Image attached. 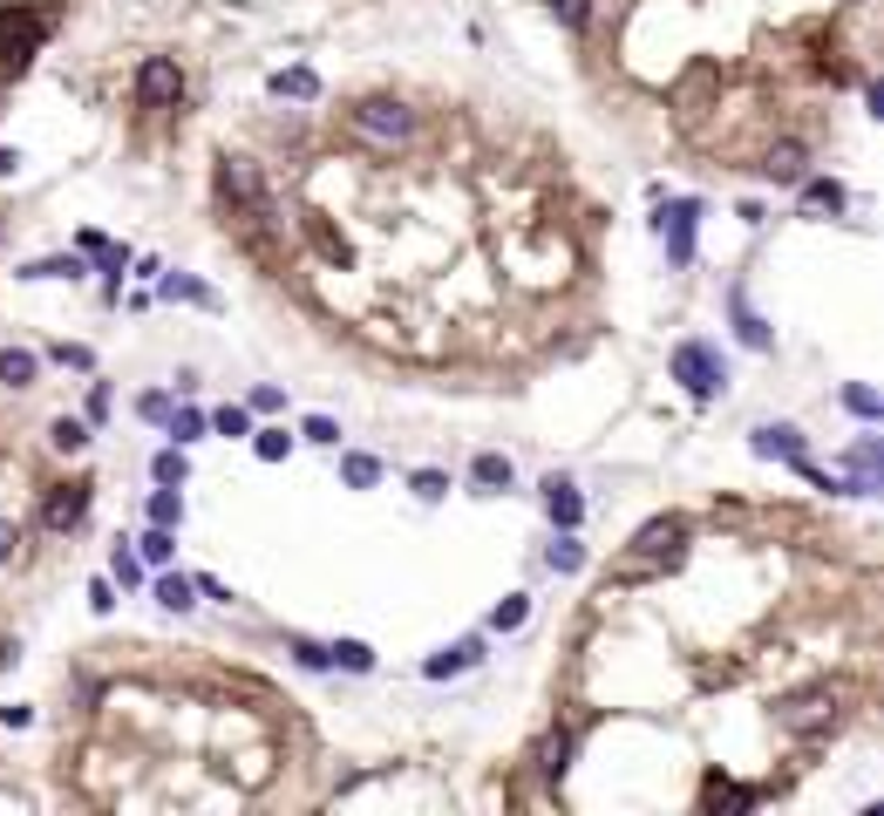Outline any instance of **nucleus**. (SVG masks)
<instances>
[{
	"label": "nucleus",
	"mask_w": 884,
	"mask_h": 816,
	"mask_svg": "<svg viewBox=\"0 0 884 816\" xmlns=\"http://www.w3.org/2000/svg\"><path fill=\"white\" fill-rule=\"evenodd\" d=\"M681 544H687V524H681V517H653V524H640L633 544H626V565H620L613 578H620V585H640V578L674 572V565H681Z\"/></svg>",
	"instance_id": "obj_1"
},
{
	"label": "nucleus",
	"mask_w": 884,
	"mask_h": 816,
	"mask_svg": "<svg viewBox=\"0 0 884 816\" xmlns=\"http://www.w3.org/2000/svg\"><path fill=\"white\" fill-rule=\"evenodd\" d=\"M348 130H354L361 143H374V150H402V143L415 137V109L395 102V95H361V102L348 109Z\"/></svg>",
	"instance_id": "obj_2"
},
{
	"label": "nucleus",
	"mask_w": 884,
	"mask_h": 816,
	"mask_svg": "<svg viewBox=\"0 0 884 816\" xmlns=\"http://www.w3.org/2000/svg\"><path fill=\"white\" fill-rule=\"evenodd\" d=\"M218 198L232 204V218H245V225H272V198H265V178L252 157H218Z\"/></svg>",
	"instance_id": "obj_3"
},
{
	"label": "nucleus",
	"mask_w": 884,
	"mask_h": 816,
	"mask_svg": "<svg viewBox=\"0 0 884 816\" xmlns=\"http://www.w3.org/2000/svg\"><path fill=\"white\" fill-rule=\"evenodd\" d=\"M667 374L681 381L694 402H714V395L729 389V361H722V347H714V341H681L667 354Z\"/></svg>",
	"instance_id": "obj_4"
},
{
	"label": "nucleus",
	"mask_w": 884,
	"mask_h": 816,
	"mask_svg": "<svg viewBox=\"0 0 884 816\" xmlns=\"http://www.w3.org/2000/svg\"><path fill=\"white\" fill-rule=\"evenodd\" d=\"M831 722H837V687H796V694L776 701V728L783 735H816Z\"/></svg>",
	"instance_id": "obj_5"
},
{
	"label": "nucleus",
	"mask_w": 884,
	"mask_h": 816,
	"mask_svg": "<svg viewBox=\"0 0 884 816\" xmlns=\"http://www.w3.org/2000/svg\"><path fill=\"white\" fill-rule=\"evenodd\" d=\"M660 245H667V265H694V232H701V198H660L653 218Z\"/></svg>",
	"instance_id": "obj_6"
},
{
	"label": "nucleus",
	"mask_w": 884,
	"mask_h": 816,
	"mask_svg": "<svg viewBox=\"0 0 884 816\" xmlns=\"http://www.w3.org/2000/svg\"><path fill=\"white\" fill-rule=\"evenodd\" d=\"M184 102V69L171 62V54H143L137 69V109H150V117H163V109Z\"/></svg>",
	"instance_id": "obj_7"
},
{
	"label": "nucleus",
	"mask_w": 884,
	"mask_h": 816,
	"mask_svg": "<svg viewBox=\"0 0 884 816\" xmlns=\"http://www.w3.org/2000/svg\"><path fill=\"white\" fill-rule=\"evenodd\" d=\"M572 755H579V728H572V722H551V728H544V742H538V755H531V762H538V776H544V783H551V789H559V783H565V776H572Z\"/></svg>",
	"instance_id": "obj_8"
},
{
	"label": "nucleus",
	"mask_w": 884,
	"mask_h": 816,
	"mask_svg": "<svg viewBox=\"0 0 884 816\" xmlns=\"http://www.w3.org/2000/svg\"><path fill=\"white\" fill-rule=\"evenodd\" d=\"M749 450L762 463H796V456H810V435L796 422H762V429H749Z\"/></svg>",
	"instance_id": "obj_9"
},
{
	"label": "nucleus",
	"mask_w": 884,
	"mask_h": 816,
	"mask_svg": "<svg viewBox=\"0 0 884 816\" xmlns=\"http://www.w3.org/2000/svg\"><path fill=\"white\" fill-rule=\"evenodd\" d=\"M82 517H89V483H54L41 497V524L48 531H76Z\"/></svg>",
	"instance_id": "obj_10"
},
{
	"label": "nucleus",
	"mask_w": 884,
	"mask_h": 816,
	"mask_svg": "<svg viewBox=\"0 0 884 816\" xmlns=\"http://www.w3.org/2000/svg\"><path fill=\"white\" fill-rule=\"evenodd\" d=\"M755 171H762L769 184H803V178H810V150L783 137V143H769V150H762V163H755Z\"/></svg>",
	"instance_id": "obj_11"
},
{
	"label": "nucleus",
	"mask_w": 884,
	"mask_h": 816,
	"mask_svg": "<svg viewBox=\"0 0 884 816\" xmlns=\"http://www.w3.org/2000/svg\"><path fill=\"white\" fill-rule=\"evenodd\" d=\"M470 667H483V639L470 633V639H456V646H442V653H429L422 661V674L429 681H456V674H470Z\"/></svg>",
	"instance_id": "obj_12"
},
{
	"label": "nucleus",
	"mask_w": 884,
	"mask_h": 816,
	"mask_svg": "<svg viewBox=\"0 0 884 816\" xmlns=\"http://www.w3.org/2000/svg\"><path fill=\"white\" fill-rule=\"evenodd\" d=\"M729 313H735V334H742V347H755V354H769V347H776V334H769V320L749 306V286H729Z\"/></svg>",
	"instance_id": "obj_13"
},
{
	"label": "nucleus",
	"mask_w": 884,
	"mask_h": 816,
	"mask_svg": "<svg viewBox=\"0 0 884 816\" xmlns=\"http://www.w3.org/2000/svg\"><path fill=\"white\" fill-rule=\"evenodd\" d=\"M544 517L559 524V531H579L585 524V497H579L565 476H544Z\"/></svg>",
	"instance_id": "obj_14"
},
{
	"label": "nucleus",
	"mask_w": 884,
	"mask_h": 816,
	"mask_svg": "<svg viewBox=\"0 0 884 816\" xmlns=\"http://www.w3.org/2000/svg\"><path fill=\"white\" fill-rule=\"evenodd\" d=\"M0 34H8V62H28L34 41L48 34V21L41 14H0Z\"/></svg>",
	"instance_id": "obj_15"
},
{
	"label": "nucleus",
	"mask_w": 884,
	"mask_h": 816,
	"mask_svg": "<svg viewBox=\"0 0 884 816\" xmlns=\"http://www.w3.org/2000/svg\"><path fill=\"white\" fill-rule=\"evenodd\" d=\"M470 483L483 490V497H504V490L518 483V470H511V456H496V450H483V456L470 463Z\"/></svg>",
	"instance_id": "obj_16"
},
{
	"label": "nucleus",
	"mask_w": 884,
	"mask_h": 816,
	"mask_svg": "<svg viewBox=\"0 0 884 816\" xmlns=\"http://www.w3.org/2000/svg\"><path fill=\"white\" fill-rule=\"evenodd\" d=\"M755 803H762V789H742L729 776H707V789H701V809H755Z\"/></svg>",
	"instance_id": "obj_17"
},
{
	"label": "nucleus",
	"mask_w": 884,
	"mask_h": 816,
	"mask_svg": "<svg viewBox=\"0 0 884 816\" xmlns=\"http://www.w3.org/2000/svg\"><path fill=\"white\" fill-rule=\"evenodd\" d=\"M544 565L559 572V578H572V572H585V544H579V531H559L544 544Z\"/></svg>",
	"instance_id": "obj_18"
},
{
	"label": "nucleus",
	"mask_w": 884,
	"mask_h": 816,
	"mask_svg": "<svg viewBox=\"0 0 884 816\" xmlns=\"http://www.w3.org/2000/svg\"><path fill=\"white\" fill-rule=\"evenodd\" d=\"M796 191H803V211H831V218H837V211L851 204V191H844L837 178H803Z\"/></svg>",
	"instance_id": "obj_19"
},
{
	"label": "nucleus",
	"mask_w": 884,
	"mask_h": 816,
	"mask_svg": "<svg viewBox=\"0 0 884 816\" xmlns=\"http://www.w3.org/2000/svg\"><path fill=\"white\" fill-rule=\"evenodd\" d=\"M157 606H163V613H191V606H198V585H191L184 572L163 565V578H157Z\"/></svg>",
	"instance_id": "obj_20"
},
{
	"label": "nucleus",
	"mask_w": 884,
	"mask_h": 816,
	"mask_svg": "<svg viewBox=\"0 0 884 816\" xmlns=\"http://www.w3.org/2000/svg\"><path fill=\"white\" fill-rule=\"evenodd\" d=\"M137 558H143L150 572H163V565H171V558H178V531H163V524H150V531L137 537Z\"/></svg>",
	"instance_id": "obj_21"
},
{
	"label": "nucleus",
	"mask_w": 884,
	"mask_h": 816,
	"mask_svg": "<svg viewBox=\"0 0 884 816\" xmlns=\"http://www.w3.org/2000/svg\"><path fill=\"white\" fill-rule=\"evenodd\" d=\"M272 95L280 102H320V75L313 69H280L272 75Z\"/></svg>",
	"instance_id": "obj_22"
},
{
	"label": "nucleus",
	"mask_w": 884,
	"mask_h": 816,
	"mask_svg": "<svg viewBox=\"0 0 884 816\" xmlns=\"http://www.w3.org/2000/svg\"><path fill=\"white\" fill-rule=\"evenodd\" d=\"M34 374H41V354H28V347H0V381H8V389H34Z\"/></svg>",
	"instance_id": "obj_23"
},
{
	"label": "nucleus",
	"mask_w": 884,
	"mask_h": 816,
	"mask_svg": "<svg viewBox=\"0 0 884 816\" xmlns=\"http://www.w3.org/2000/svg\"><path fill=\"white\" fill-rule=\"evenodd\" d=\"M341 483H348V490H374V483H381V456H368V450H341Z\"/></svg>",
	"instance_id": "obj_24"
},
{
	"label": "nucleus",
	"mask_w": 884,
	"mask_h": 816,
	"mask_svg": "<svg viewBox=\"0 0 884 816\" xmlns=\"http://www.w3.org/2000/svg\"><path fill=\"white\" fill-rule=\"evenodd\" d=\"M287 653H293V661H300L307 674H327V667H334V646H327V639H307V633H293V639H287Z\"/></svg>",
	"instance_id": "obj_25"
},
{
	"label": "nucleus",
	"mask_w": 884,
	"mask_h": 816,
	"mask_svg": "<svg viewBox=\"0 0 884 816\" xmlns=\"http://www.w3.org/2000/svg\"><path fill=\"white\" fill-rule=\"evenodd\" d=\"M163 300H191V306H218V293L204 280H191V272H163Z\"/></svg>",
	"instance_id": "obj_26"
},
{
	"label": "nucleus",
	"mask_w": 884,
	"mask_h": 816,
	"mask_svg": "<svg viewBox=\"0 0 884 816\" xmlns=\"http://www.w3.org/2000/svg\"><path fill=\"white\" fill-rule=\"evenodd\" d=\"M150 524H163V531H178V524H184V497H178V483L150 490Z\"/></svg>",
	"instance_id": "obj_27"
},
{
	"label": "nucleus",
	"mask_w": 884,
	"mask_h": 816,
	"mask_svg": "<svg viewBox=\"0 0 884 816\" xmlns=\"http://www.w3.org/2000/svg\"><path fill=\"white\" fill-rule=\"evenodd\" d=\"M334 646V667H348V674H374V646L368 639H327Z\"/></svg>",
	"instance_id": "obj_28"
},
{
	"label": "nucleus",
	"mask_w": 884,
	"mask_h": 816,
	"mask_svg": "<svg viewBox=\"0 0 884 816\" xmlns=\"http://www.w3.org/2000/svg\"><path fill=\"white\" fill-rule=\"evenodd\" d=\"M82 272L89 265L69 252V259H34V265H21V280H82Z\"/></svg>",
	"instance_id": "obj_29"
},
{
	"label": "nucleus",
	"mask_w": 884,
	"mask_h": 816,
	"mask_svg": "<svg viewBox=\"0 0 884 816\" xmlns=\"http://www.w3.org/2000/svg\"><path fill=\"white\" fill-rule=\"evenodd\" d=\"M48 443L62 450V456H76V450L89 443V422H76V415H54V422H48Z\"/></svg>",
	"instance_id": "obj_30"
},
{
	"label": "nucleus",
	"mask_w": 884,
	"mask_h": 816,
	"mask_svg": "<svg viewBox=\"0 0 884 816\" xmlns=\"http://www.w3.org/2000/svg\"><path fill=\"white\" fill-rule=\"evenodd\" d=\"M531 619V598L524 592H511V598H496V613H490V633H518Z\"/></svg>",
	"instance_id": "obj_31"
},
{
	"label": "nucleus",
	"mask_w": 884,
	"mask_h": 816,
	"mask_svg": "<svg viewBox=\"0 0 884 816\" xmlns=\"http://www.w3.org/2000/svg\"><path fill=\"white\" fill-rule=\"evenodd\" d=\"M844 409H851L857 422H877V415H884V402H877V389H864V381H851V389H844Z\"/></svg>",
	"instance_id": "obj_32"
},
{
	"label": "nucleus",
	"mask_w": 884,
	"mask_h": 816,
	"mask_svg": "<svg viewBox=\"0 0 884 816\" xmlns=\"http://www.w3.org/2000/svg\"><path fill=\"white\" fill-rule=\"evenodd\" d=\"M252 450H259L265 463H280V456H293V435H287V429H252Z\"/></svg>",
	"instance_id": "obj_33"
},
{
	"label": "nucleus",
	"mask_w": 884,
	"mask_h": 816,
	"mask_svg": "<svg viewBox=\"0 0 884 816\" xmlns=\"http://www.w3.org/2000/svg\"><path fill=\"white\" fill-rule=\"evenodd\" d=\"M300 435H307V443H320V450H341V422L334 415H307Z\"/></svg>",
	"instance_id": "obj_34"
},
{
	"label": "nucleus",
	"mask_w": 884,
	"mask_h": 816,
	"mask_svg": "<svg viewBox=\"0 0 884 816\" xmlns=\"http://www.w3.org/2000/svg\"><path fill=\"white\" fill-rule=\"evenodd\" d=\"M204 429H218V435H252V409H218V415H204Z\"/></svg>",
	"instance_id": "obj_35"
},
{
	"label": "nucleus",
	"mask_w": 884,
	"mask_h": 816,
	"mask_svg": "<svg viewBox=\"0 0 884 816\" xmlns=\"http://www.w3.org/2000/svg\"><path fill=\"white\" fill-rule=\"evenodd\" d=\"M409 490H415L422 504H442V497H450V476H442V470H415V476H409Z\"/></svg>",
	"instance_id": "obj_36"
},
{
	"label": "nucleus",
	"mask_w": 884,
	"mask_h": 816,
	"mask_svg": "<svg viewBox=\"0 0 884 816\" xmlns=\"http://www.w3.org/2000/svg\"><path fill=\"white\" fill-rule=\"evenodd\" d=\"M551 21H559V28H572V34H579V28L592 21V0H551Z\"/></svg>",
	"instance_id": "obj_37"
},
{
	"label": "nucleus",
	"mask_w": 884,
	"mask_h": 816,
	"mask_svg": "<svg viewBox=\"0 0 884 816\" xmlns=\"http://www.w3.org/2000/svg\"><path fill=\"white\" fill-rule=\"evenodd\" d=\"M184 470H191V463H184V443H178V450H163V456L150 463V476H157V483H184Z\"/></svg>",
	"instance_id": "obj_38"
},
{
	"label": "nucleus",
	"mask_w": 884,
	"mask_h": 816,
	"mask_svg": "<svg viewBox=\"0 0 884 816\" xmlns=\"http://www.w3.org/2000/svg\"><path fill=\"white\" fill-rule=\"evenodd\" d=\"M163 422H171L178 443H198V435H204V415H198V409H178V415H163Z\"/></svg>",
	"instance_id": "obj_39"
},
{
	"label": "nucleus",
	"mask_w": 884,
	"mask_h": 816,
	"mask_svg": "<svg viewBox=\"0 0 884 816\" xmlns=\"http://www.w3.org/2000/svg\"><path fill=\"white\" fill-rule=\"evenodd\" d=\"M48 361H62V367H82V374L96 367V354H89L82 341H62V347H48Z\"/></svg>",
	"instance_id": "obj_40"
},
{
	"label": "nucleus",
	"mask_w": 884,
	"mask_h": 816,
	"mask_svg": "<svg viewBox=\"0 0 884 816\" xmlns=\"http://www.w3.org/2000/svg\"><path fill=\"white\" fill-rule=\"evenodd\" d=\"M245 409H252V415H280V409H287V395L265 381V389H252V402H245Z\"/></svg>",
	"instance_id": "obj_41"
},
{
	"label": "nucleus",
	"mask_w": 884,
	"mask_h": 816,
	"mask_svg": "<svg viewBox=\"0 0 884 816\" xmlns=\"http://www.w3.org/2000/svg\"><path fill=\"white\" fill-rule=\"evenodd\" d=\"M137 415H143V422H163V415H171V395H163V389L137 395Z\"/></svg>",
	"instance_id": "obj_42"
},
{
	"label": "nucleus",
	"mask_w": 884,
	"mask_h": 816,
	"mask_svg": "<svg viewBox=\"0 0 884 816\" xmlns=\"http://www.w3.org/2000/svg\"><path fill=\"white\" fill-rule=\"evenodd\" d=\"M109 572H117L123 585H137V578H143V558H137V552H123V544H117V558H109Z\"/></svg>",
	"instance_id": "obj_43"
},
{
	"label": "nucleus",
	"mask_w": 884,
	"mask_h": 816,
	"mask_svg": "<svg viewBox=\"0 0 884 816\" xmlns=\"http://www.w3.org/2000/svg\"><path fill=\"white\" fill-rule=\"evenodd\" d=\"M14 552H21V524H14V517H0V565H8Z\"/></svg>",
	"instance_id": "obj_44"
},
{
	"label": "nucleus",
	"mask_w": 884,
	"mask_h": 816,
	"mask_svg": "<svg viewBox=\"0 0 884 816\" xmlns=\"http://www.w3.org/2000/svg\"><path fill=\"white\" fill-rule=\"evenodd\" d=\"M109 415V381H96V389H89V422H102Z\"/></svg>",
	"instance_id": "obj_45"
},
{
	"label": "nucleus",
	"mask_w": 884,
	"mask_h": 816,
	"mask_svg": "<svg viewBox=\"0 0 884 816\" xmlns=\"http://www.w3.org/2000/svg\"><path fill=\"white\" fill-rule=\"evenodd\" d=\"M89 606H96V613H109V606H117V592H109V578H96V585H89Z\"/></svg>",
	"instance_id": "obj_46"
},
{
	"label": "nucleus",
	"mask_w": 884,
	"mask_h": 816,
	"mask_svg": "<svg viewBox=\"0 0 884 816\" xmlns=\"http://www.w3.org/2000/svg\"><path fill=\"white\" fill-rule=\"evenodd\" d=\"M21 171V150H0V178H14Z\"/></svg>",
	"instance_id": "obj_47"
}]
</instances>
